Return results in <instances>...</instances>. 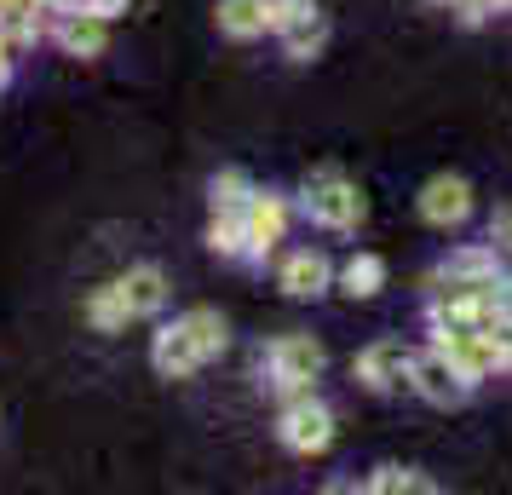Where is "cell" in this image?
I'll return each mask as SVG.
<instances>
[{
	"label": "cell",
	"instance_id": "ac0fdd59",
	"mask_svg": "<svg viewBox=\"0 0 512 495\" xmlns=\"http://www.w3.org/2000/svg\"><path fill=\"white\" fill-rule=\"evenodd\" d=\"M254 190H259V185L242 173V167H219V173L208 179V208H213V213H242Z\"/></svg>",
	"mask_w": 512,
	"mask_h": 495
},
{
	"label": "cell",
	"instance_id": "3957f363",
	"mask_svg": "<svg viewBox=\"0 0 512 495\" xmlns=\"http://www.w3.org/2000/svg\"><path fill=\"white\" fill-rule=\"evenodd\" d=\"M259 369H265V386L288 403V398H300V392H317V380H323V369H328V346L317 334L288 329L259 352Z\"/></svg>",
	"mask_w": 512,
	"mask_h": 495
},
{
	"label": "cell",
	"instance_id": "6da1fadb",
	"mask_svg": "<svg viewBox=\"0 0 512 495\" xmlns=\"http://www.w3.org/2000/svg\"><path fill=\"white\" fill-rule=\"evenodd\" d=\"M225 346H231V323L213 306H190V311H179L173 323L156 329L150 363H156L162 380H190L196 369H208L213 357H225Z\"/></svg>",
	"mask_w": 512,
	"mask_h": 495
},
{
	"label": "cell",
	"instance_id": "30bf717a",
	"mask_svg": "<svg viewBox=\"0 0 512 495\" xmlns=\"http://www.w3.org/2000/svg\"><path fill=\"white\" fill-rule=\"evenodd\" d=\"M47 41L64 58H81V64H93L110 52V18H98V12H58L47 29Z\"/></svg>",
	"mask_w": 512,
	"mask_h": 495
},
{
	"label": "cell",
	"instance_id": "d4e9b609",
	"mask_svg": "<svg viewBox=\"0 0 512 495\" xmlns=\"http://www.w3.org/2000/svg\"><path fill=\"white\" fill-rule=\"evenodd\" d=\"M12 70H18V41H12V35L0 29V87L12 81Z\"/></svg>",
	"mask_w": 512,
	"mask_h": 495
},
{
	"label": "cell",
	"instance_id": "7402d4cb",
	"mask_svg": "<svg viewBox=\"0 0 512 495\" xmlns=\"http://www.w3.org/2000/svg\"><path fill=\"white\" fill-rule=\"evenodd\" d=\"M449 12H455L461 24H484V18L501 12V0H449Z\"/></svg>",
	"mask_w": 512,
	"mask_h": 495
},
{
	"label": "cell",
	"instance_id": "7a4b0ae2",
	"mask_svg": "<svg viewBox=\"0 0 512 495\" xmlns=\"http://www.w3.org/2000/svg\"><path fill=\"white\" fill-rule=\"evenodd\" d=\"M294 208L311 219V225H323V231H357L363 219H369V196L357 179H346L340 167H317V173H305L300 179V202Z\"/></svg>",
	"mask_w": 512,
	"mask_h": 495
},
{
	"label": "cell",
	"instance_id": "7c38bea8",
	"mask_svg": "<svg viewBox=\"0 0 512 495\" xmlns=\"http://www.w3.org/2000/svg\"><path fill=\"white\" fill-rule=\"evenodd\" d=\"M501 248L495 242H466V248H449L438 265H432V277H426V288L438 283H495L501 277Z\"/></svg>",
	"mask_w": 512,
	"mask_h": 495
},
{
	"label": "cell",
	"instance_id": "484cf974",
	"mask_svg": "<svg viewBox=\"0 0 512 495\" xmlns=\"http://www.w3.org/2000/svg\"><path fill=\"white\" fill-rule=\"evenodd\" d=\"M501 12H512V0H501Z\"/></svg>",
	"mask_w": 512,
	"mask_h": 495
},
{
	"label": "cell",
	"instance_id": "44dd1931",
	"mask_svg": "<svg viewBox=\"0 0 512 495\" xmlns=\"http://www.w3.org/2000/svg\"><path fill=\"white\" fill-rule=\"evenodd\" d=\"M484 334L495 340V357H501V375H512V317H489Z\"/></svg>",
	"mask_w": 512,
	"mask_h": 495
},
{
	"label": "cell",
	"instance_id": "52a82bcc",
	"mask_svg": "<svg viewBox=\"0 0 512 495\" xmlns=\"http://www.w3.org/2000/svg\"><path fill=\"white\" fill-rule=\"evenodd\" d=\"M409 357H415V346H403V340H369L363 352L351 357V380L363 392H374V398L403 392L409 386Z\"/></svg>",
	"mask_w": 512,
	"mask_h": 495
},
{
	"label": "cell",
	"instance_id": "4fadbf2b",
	"mask_svg": "<svg viewBox=\"0 0 512 495\" xmlns=\"http://www.w3.org/2000/svg\"><path fill=\"white\" fill-rule=\"evenodd\" d=\"M116 288H121V300H127V311H133V323L139 317H156V311L167 306V294H173V283H167V271L162 265H127L116 277Z\"/></svg>",
	"mask_w": 512,
	"mask_h": 495
},
{
	"label": "cell",
	"instance_id": "277c9868",
	"mask_svg": "<svg viewBox=\"0 0 512 495\" xmlns=\"http://www.w3.org/2000/svg\"><path fill=\"white\" fill-rule=\"evenodd\" d=\"M334 409H328L317 392H300V398H288L277 409V444L288 449V455H300V461H311V455H323L328 444H334Z\"/></svg>",
	"mask_w": 512,
	"mask_h": 495
},
{
	"label": "cell",
	"instance_id": "603a6c76",
	"mask_svg": "<svg viewBox=\"0 0 512 495\" xmlns=\"http://www.w3.org/2000/svg\"><path fill=\"white\" fill-rule=\"evenodd\" d=\"M489 242H495L501 254H512V202H501V208L489 213Z\"/></svg>",
	"mask_w": 512,
	"mask_h": 495
},
{
	"label": "cell",
	"instance_id": "2e32d148",
	"mask_svg": "<svg viewBox=\"0 0 512 495\" xmlns=\"http://www.w3.org/2000/svg\"><path fill=\"white\" fill-rule=\"evenodd\" d=\"M202 242H208L213 260H242L248 265V225H242V213H213Z\"/></svg>",
	"mask_w": 512,
	"mask_h": 495
},
{
	"label": "cell",
	"instance_id": "cb8c5ba5",
	"mask_svg": "<svg viewBox=\"0 0 512 495\" xmlns=\"http://www.w3.org/2000/svg\"><path fill=\"white\" fill-rule=\"evenodd\" d=\"M489 294H495V317H512V271H501L489 283Z\"/></svg>",
	"mask_w": 512,
	"mask_h": 495
},
{
	"label": "cell",
	"instance_id": "8fae6325",
	"mask_svg": "<svg viewBox=\"0 0 512 495\" xmlns=\"http://www.w3.org/2000/svg\"><path fill=\"white\" fill-rule=\"evenodd\" d=\"M334 271H340V265L328 260L323 248H294V254H282V265H277V288L288 300H323L328 288H334Z\"/></svg>",
	"mask_w": 512,
	"mask_h": 495
},
{
	"label": "cell",
	"instance_id": "ffe728a7",
	"mask_svg": "<svg viewBox=\"0 0 512 495\" xmlns=\"http://www.w3.org/2000/svg\"><path fill=\"white\" fill-rule=\"evenodd\" d=\"M277 41H282V52H288L294 64H311V58L323 52V41H328V24H323V12H317V18H305V24H294L288 35H277Z\"/></svg>",
	"mask_w": 512,
	"mask_h": 495
},
{
	"label": "cell",
	"instance_id": "5bb4252c",
	"mask_svg": "<svg viewBox=\"0 0 512 495\" xmlns=\"http://www.w3.org/2000/svg\"><path fill=\"white\" fill-rule=\"evenodd\" d=\"M213 24L225 41H259V35H271V0H219Z\"/></svg>",
	"mask_w": 512,
	"mask_h": 495
},
{
	"label": "cell",
	"instance_id": "e0dca14e",
	"mask_svg": "<svg viewBox=\"0 0 512 495\" xmlns=\"http://www.w3.org/2000/svg\"><path fill=\"white\" fill-rule=\"evenodd\" d=\"M87 323H93L98 334H121L127 323H133V311H127V300H121V288L116 283H98L93 294H87Z\"/></svg>",
	"mask_w": 512,
	"mask_h": 495
},
{
	"label": "cell",
	"instance_id": "ba28073f",
	"mask_svg": "<svg viewBox=\"0 0 512 495\" xmlns=\"http://www.w3.org/2000/svg\"><path fill=\"white\" fill-rule=\"evenodd\" d=\"M472 208H478V190L466 185L461 173H432V179L420 185V196H415V213L432 225V231H455V225H466Z\"/></svg>",
	"mask_w": 512,
	"mask_h": 495
},
{
	"label": "cell",
	"instance_id": "d6986e66",
	"mask_svg": "<svg viewBox=\"0 0 512 495\" xmlns=\"http://www.w3.org/2000/svg\"><path fill=\"white\" fill-rule=\"evenodd\" d=\"M363 490H369V495H409V490H438V484H432V478H420L415 467L386 461V467H374L369 478H363Z\"/></svg>",
	"mask_w": 512,
	"mask_h": 495
},
{
	"label": "cell",
	"instance_id": "9a60e30c",
	"mask_svg": "<svg viewBox=\"0 0 512 495\" xmlns=\"http://www.w3.org/2000/svg\"><path fill=\"white\" fill-rule=\"evenodd\" d=\"M386 260L380 254H369V248H357V254H346V265L334 271V288L346 294V300H374L380 288H386Z\"/></svg>",
	"mask_w": 512,
	"mask_h": 495
},
{
	"label": "cell",
	"instance_id": "5b68a950",
	"mask_svg": "<svg viewBox=\"0 0 512 495\" xmlns=\"http://www.w3.org/2000/svg\"><path fill=\"white\" fill-rule=\"evenodd\" d=\"M409 392H415L420 403H432V409H461L478 386L455 369V357L443 352V346H432V340H426V346L409 357Z\"/></svg>",
	"mask_w": 512,
	"mask_h": 495
},
{
	"label": "cell",
	"instance_id": "4316f807",
	"mask_svg": "<svg viewBox=\"0 0 512 495\" xmlns=\"http://www.w3.org/2000/svg\"><path fill=\"white\" fill-rule=\"evenodd\" d=\"M432 6H449V0H432Z\"/></svg>",
	"mask_w": 512,
	"mask_h": 495
},
{
	"label": "cell",
	"instance_id": "9c48e42d",
	"mask_svg": "<svg viewBox=\"0 0 512 495\" xmlns=\"http://www.w3.org/2000/svg\"><path fill=\"white\" fill-rule=\"evenodd\" d=\"M432 346H443V352L455 357V369H461L472 386H484L489 375H501V357H495V340H489L484 329H449V323H432Z\"/></svg>",
	"mask_w": 512,
	"mask_h": 495
},
{
	"label": "cell",
	"instance_id": "8992f818",
	"mask_svg": "<svg viewBox=\"0 0 512 495\" xmlns=\"http://www.w3.org/2000/svg\"><path fill=\"white\" fill-rule=\"evenodd\" d=\"M242 225H248V265H265L288 242V225H294V202L282 190H254L248 208H242Z\"/></svg>",
	"mask_w": 512,
	"mask_h": 495
}]
</instances>
